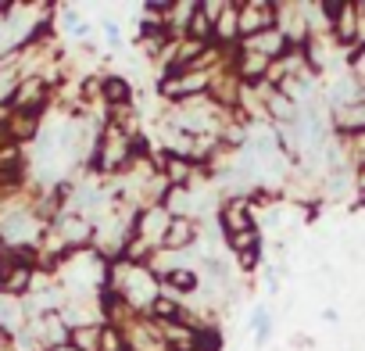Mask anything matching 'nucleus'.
<instances>
[{"label":"nucleus","instance_id":"7ed1b4c3","mask_svg":"<svg viewBox=\"0 0 365 351\" xmlns=\"http://www.w3.org/2000/svg\"><path fill=\"white\" fill-rule=\"evenodd\" d=\"M201 237H205V223H201V219H194V215H175L172 226H168V233H165L161 251H168V255L190 251Z\"/></svg>","mask_w":365,"mask_h":351},{"label":"nucleus","instance_id":"423d86ee","mask_svg":"<svg viewBox=\"0 0 365 351\" xmlns=\"http://www.w3.org/2000/svg\"><path fill=\"white\" fill-rule=\"evenodd\" d=\"M329 122H333V136H340V140H361L365 136V101L329 111Z\"/></svg>","mask_w":365,"mask_h":351},{"label":"nucleus","instance_id":"f8f14e48","mask_svg":"<svg viewBox=\"0 0 365 351\" xmlns=\"http://www.w3.org/2000/svg\"><path fill=\"white\" fill-rule=\"evenodd\" d=\"M312 344H315V340H312L308 333H297V337H294V347H312Z\"/></svg>","mask_w":365,"mask_h":351},{"label":"nucleus","instance_id":"6e6552de","mask_svg":"<svg viewBox=\"0 0 365 351\" xmlns=\"http://www.w3.org/2000/svg\"><path fill=\"white\" fill-rule=\"evenodd\" d=\"M251 326H255V340H258V344H265V340L272 337V312H269L265 305H258V308H255V315H251Z\"/></svg>","mask_w":365,"mask_h":351},{"label":"nucleus","instance_id":"ddd939ff","mask_svg":"<svg viewBox=\"0 0 365 351\" xmlns=\"http://www.w3.org/2000/svg\"><path fill=\"white\" fill-rule=\"evenodd\" d=\"M0 351H15V340L8 337V340H0Z\"/></svg>","mask_w":365,"mask_h":351},{"label":"nucleus","instance_id":"20e7f679","mask_svg":"<svg viewBox=\"0 0 365 351\" xmlns=\"http://www.w3.org/2000/svg\"><path fill=\"white\" fill-rule=\"evenodd\" d=\"M161 287H165V294L187 301V297H197V294L205 290V276H201V269H194V265H175V269H168V273L161 276Z\"/></svg>","mask_w":365,"mask_h":351},{"label":"nucleus","instance_id":"9d476101","mask_svg":"<svg viewBox=\"0 0 365 351\" xmlns=\"http://www.w3.org/2000/svg\"><path fill=\"white\" fill-rule=\"evenodd\" d=\"M104 36H108V44H111V47H118V44H122V33H118V26H115L111 19L104 22Z\"/></svg>","mask_w":365,"mask_h":351},{"label":"nucleus","instance_id":"0eeeda50","mask_svg":"<svg viewBox=\"0 0 365 351\" xmlns=\"http://www.w3.org/2000/svg\"><path fill=\"white\" fill-rule=\"evenodd\" d=\"M101 330H104V322L76 326V330L68 333V347H72V351H101Z\"/></svg>","mask_w":365,"mask_h":351},{"label":"nucleus","instance_id":"1a4fd4ad","mask_svg":"<svg viewBox=\"0 0 365 351\" xmlns=\"http://www.w3.org/2000/svg\"><path fill=\"white\" fill-rule=\"evenodd\" d=\"M279 280H283V265H269L265 269V283H269V294L279 290Z\"/></svg>","mask_w":365,"mask_h":351},{"label":"nucleus","instance_id":"39448f33","mask_svg":"<svg viewBox=\"0 0 365 351\" xmlns=\"http://www.w3.org/2000/svg\"><path fill=\"white\" fill-rule=\"evenodd\" d=\"M101 101H104V108H108V115H111V111L133 108V101H136V90H133V83H129L125 76L101 72Z\"/></svg>","mask_w":365,"mask_h":351},{"label":"nucleus","instance_id":"f257e3e1","mask_svg":"<svg viewBox=\"0 0 365 351\" xmlns=\"http://www.w3.org/2000/svg\"><path fill=\"white\" fill-rule=\"evenodd\" d=\"M279 26V4L272 0H240V44Z\"/></svg>","mask_w":365,"mask_h":351},{"label":"nucleus","instance_id":"f03ea898","mask_svg":"<svg viewBox=\"0 0 365 351\" xmlns=\"http://www.w3.org/2000/svg\"><path fill=\"white\" fill-rule=\"evenodd\" d=\"M172 219H175V215L168 212V205H147V208H140V212H136L133 233H136V240H143L150 251H161V244H165V233H168Z\"/></svg>","mask_w":365,"mask_h":351},{"label":"nucleus","instance_id":"9b49d317","mask_svg":"<svg viewBox=\"0 0 365 351\" xmlns=\"http://www.w3.org/2000/svg\"><path fill=\"white\" fill-rule=\"evenodd\" d=\"M322 319H326L329 326H336V322H340V312H336V308H326V312H322Z\"/></svg>","mask_w":365,"mask_h":351}]
</instances>
